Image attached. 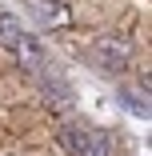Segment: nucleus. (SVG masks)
<instances>
[{
	"label": "nucleus",
	"mask_w": 152,
	"mask_h": 156,
	"mask_svg": "<svg viewBox=\"0 0 152 156\" xmlns=\"http://www.w3.org/2000/svg\"><path fill=\"white\" fill-rule=\"evenodd\" d=\"M128 56H132V44L120 40V36H104L96 40V64L104 72H124L128 68Z\"/></svg>",
	"instance_id": "obj_1"
},
{
	"label": "nucleus",
	"mask_w": 152,
	"mask_h": 156,
	"mask_svg": "<svg viewBox=\"0 0 152 156\" xmlns=\"http://www.w3.org/2000/svg\"><path fill=\"white\" fill-rule=\"evenodd\" d=\"M12 52H16V64L24 68V72H44V52H40V44H36V36H28V32H20V40L12 44Z\"/></svg>",
	"instance_id": "obj_2"
},
{
	"label": "nucleus",
	"mask_w": 152,
	"mask_h": 156,
	"mask_svg": "<svg viewBox=\"0 0 152 156\" xmlns=\"http://www.w3.org/2000/svg\"><path fill=\"white\" fill-rule=\"evenodd\" d=\"M40 88H44V100H48L52 108H60V112L72 108V88L60 80L56 72H44V76H40Z\"/></svg>",
	"instance_id": "obj_3"
},
{
	"label": "nucleus",
	"mask_w": 152,
	"mask_h": 156,
	"mask_svg": "<svg viewBox=\"0 0 152 156\" xmlns=\"http://www.w3.org/2000/svg\"><path fill=\"white\" fill-rule=\"evenodd\" d=\"M108 152H112V140H108L104 128H88L80 148H76V156H108Z\"/></svg>",
	"instance_id": "obj_4"
},
{
	"label": "nucleus",
	"mask_w": 152,
	"mask_h": 156,
	"mask_svg": "<svg viewBox=\"0 0 152 156\" xmlns=\"http://www.w3.org/2000/svg\"><path fill=\"white\" fill-rule=\"evenodd\" d=\"M20 32H24V24L16 20V12H0V48L12 52V44L20 40Z\"/></svg>",
	"instance_id": "obj_5"
},
{
	"label": "nucleus",
	"mask_w": 152,
	"mask_h": 156,
	"mask_svg": "<svg viewBox=\"0 0 152 156\" xmlns=\"http://www.w3.org/2000/svg\"><path fill=\"white\" fill-rule=\"evenodd\" d=\"M120 100H124V108H132L136 116H148V96L140 100V92H132V88H124V92H120Z\"/></svg>",
	"instance_id": "obj_6"
},
{
	"label": "nucleus",
	"mask_w": 152,
	"mask_h": 156,
	"mask_svg": "<svg viewBox=\"0 0 152 156\" xmlns=\"http://www.w3.org/2000/svg\"><path fill=\"white\" fill-rule=\"evenodd\" d=\"M80 140H84V132L76 128V124H64V128H60V144H64L72 156H76V148H80Z\"/></svg>",
	"instance_id": "obj_7"
},
{
	"label": "nucleus",
	"mask_w": 152,
	"mask_h": 156,
	"mask_svg": "<svg viewBox=\"0 0 152 156\" xmlns=\"http://www.w3.org/2000/svg\"><path fill=\"white\" fill-rule=\"evenodd\" d=\"M44 20H48V28H64L68 24V8L64 4H48L44 8Z\"/></svg>",
	"instance_id": "obj_8"
}]
</instances>
